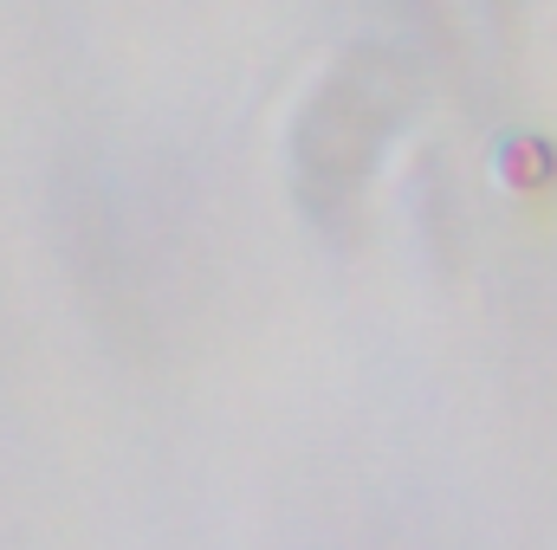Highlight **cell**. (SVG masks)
Returning a JSON list of instances; mask_svg holds the SVG:
<instances>
[{"label": "cell", "mask_w": 557, "mask_h": 550, "mask_svg": "<svg viewBox=\"0 0 557 550\" xmlns=\"http://www.w3.org/2000/svg\"><path fill=\"white\" fill-rule=\"evenodd\" d=\"M499 182L525 201H539L545 188H557V142L552 137H506L499 149Z\"/></svg>", "instance_id": "cell-1"}]
</instances>
